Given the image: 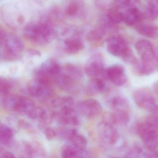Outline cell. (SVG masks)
Masks as SVG:
<instances>
[{
    "label": "cell",
    "mask_w": 158,
    "mask_h": 158,
    "mask_svg": "<svg viewBox=\"0 0 158 158\" xmlns=\"http://www.w3.org/2000/svg\"><path fill=\"white\" fill-rule=\"evenodd\" d=\"M0 48L1 60L11 61L21 58L24 49V45L18 36L7 33L1 28Z\"/></svg>",
    "instance_id": "cell-1"
},
{
    "label": "cell",
    "mask_w": 158,
    "mask_h": 158,
    "mask_svg": "<svg viewBox=\"0 0 158 158\" xmlns=\"http://www.w3.org/2000/svg\"><path fill=\"white\" fill-rule=\"evenodd\" d=\"M23 33L27 40L39 45L49 43L54 35L50 23L43 21L28 24L24 28Z\"/></svg>",
    "instance_id": "cell-2"
},
{
    "label": "cell",
    "mask_w": 158,
    "mask_h": 158,
    "mask_svg": "<svg viewBox=\"0 0 158 158\" xmlns=\"http://www.w3.org/2000/svg\"><path fill=\"white\" fill-rule=\"evenodd\" d=\"M2 104L3 108L8 111L27 115L35 106L32 100L16 94L8 95L4 97Z\"/></svg>",
    "instance_id": "cell-3"
},
{
    "label": "cell",
    "mask_w": 158,
    "mask_h": 158,
    "mask_svg": "<svg viewBox=\"0 0 158 158\" xmlns=\"http://www.w3.org/2000/svg\"><path fill=\"white\" fill-rule=\"evenodd\" d=\"M136 132L147 149L154 150L158 141V128L147 119L137 125Z\"/></svg>",
    "instance_id": "cell-4"
},
{
    "label": "cell",
    "mask_w": 158,
    "mask_h": 158,
    "mask_svg": "<svg viewBox=\"0 0 158 158\" xmlns=\"http://www.w3.org/2000/svg\"><path fill=\"white\" fill-rule=\"evenodd\" d=\"M133 97L135 103L140 109L152 114L158 113L157 101L148 89L145 88L137 89L134 92Z\"/></svg>",
    "instance_id": "cell-5"
},
{
    "label": "cell",
    "mask_w": 158,
    "mask_h": 158,
    "mask_svg": "<svg viewBox=\"0 0 158 158\" xmlns=\"http://www.w3.org/2000/svg\"><path fill=\"white\" fill-rule=\"evenodd\" d=\"M29 95L36 99L46 100L52 94L51 81L48 80L35 78L29 82L27 86Z\"/></svg>",
    "instance_id": "cell-6"
},
{
    "label": "cell",
    "mask_w": 158,
    "mask_h": 158,
    "mask_svg": "<svg viewBox=\"0 0 158 158\" xmlns=\"http://www.w3.org/2000/svg\"><path fill=\"white\" fill-rule=\"evenodd\" d=\"M97 134L102 143L108 146H113L117 143L120 135L113 124L102 121L97 127Z\"/></svg>",
    "instance_id": "cell-7"
},
{
    "label": "cell",
    "mask_w": 158,
    "mask_h": 158,
    "mask_svg": "<svg viewBox=\"0 0 158 158\" xmlns=\"http://www.w3.org/2000/svg\"><path fill=\"white\" fill-rule=\"evenodd\" d=\"M62 66L53 59H49L43 62L35 70L34 75L35 78L46 79L51 81L60 73Z\"/></svg>",
    "instance_id": "cell-8"
},
{
    "label": "cell",
    "mask_w": 158,
    "mask_h": 158,
    "mask_svg": "<svg viewBox=\"0 0 158 158\" xmlns=\"http://www.w3.org/2000/svg\"><path fill=\"white\" fill-rule=\"evenodd\" d=\"M85 72L89 77H104V60L100 53H95L88 59L85 65Z\"/></svg>",
    "instance_id": "cell-9"
},
{
    "label": "cell",
    "mask_w": 158,
    "mask_h": 158,
    "mask_svg": "<svg viewBox=\"0 0 158 158\" xmlns=\"http://www.w3.org/2000/svg\"><path fill=\"white\" fill-rule=\"evenodd\" d=\"M129 48L126 41L120 36H113L107 40V51L115 57L123 58Z\"/></svg>",
    "instance_id": "cell-10"
},
{
    "label": "cell",
    "mask_w": 158,
    "mask_h": 158,
    "mask_svg": "<svg viewBox=\"0 0 158 158\" xmlns=\"http://www.w3.org/2000/svg\"><path fill=\"white\" fill-rule=\"evenodd\" d=\"M104 76L106 79H109L115 85L122 86L127 81V77L125 70L122 65H112L104 70Z\"/></svg>",
    "instance_id": "cell-11"
},
{
    "label": "cell",
    "mask_w": 158,
    "mask_h": 158,
    "mask_svg": "<svg viewBox=\"0 0 158 158\" xmlns=\"http://www.w3.org/2000/svg\"><path fill=\"white\" fill-rule=\"evenodd\" d=\"M78 111L88 119H94L102 111V107L98 102L94 99L83 101L77 106Z\"/></svg>",
    "instance_id": "cell-12"
},
{
    "label": "cell",
    "mask_w": 158,
    "mask_h": 158,
    "mask_svg": "<svg viewBox=\"0 0 158 158\" xmlns=\"http://www.w3.org/2000/svg\"><path fill=\"white\" fill-rule=\"evenodd\" d=\"M55 119L63 125L77 126L80 124V120L75 109L55 112Z\"/></svg>",
    "instance_id": "cell-13"
},
{
    "label": "cell",
    "mask_w": 158,
    "mask_h": 158,
    "mask_svg": "<svg viewBox=\"0 0 158 158\" xmlns=\"http://www.w3.org/2000/svg\"><path fill=\"white\" fill-rule=\"evenodd\" d=\"M103 77H92L86 87V92L89 96H96L108 91L109 86Z\"/></svg>",
    "instance_id": "cell-14"
},
{
    "label": "cell",
    "mask_w": 158,
    "mask_h": 158,
    "mask_svg": "<svg viewBox=\"0 0 158 158\" xmlns=\"http://www.w3.org/2000/svg\"><path fill=\"white\" fill-rule=\"evenodd\" d=\"M135 48L141 60L145 62H155L154 59V47L148 40H140L135 44Z\"/></svg>",
    "instance_id": "cell-15"
},
{
    "label": "cell",
    "mask_w": 158,
    "mask_h": 158,
    "mask_svg": "<svg viewBox=\"0 0 158 158\" xmlns=\"http://www.w3.org/2000/svg\"><path fill=\"white\" fill-rule=\"evenodd\" d=\"M130 116L128 110H116L111 113L106 114L103 117V121L109 122L113 125L125 126L129 123Z\"/></svg>",
    "instance_id": "cell-16"
},
{
    "label": "cell",
    "mask_w": 158,
    "mask_h": 158,
    "mask_svg": "<svg viewBox=\"0 0 158 158\" xmlns=\"http://www.w3.org/2000/svg\"><path fill=\"white\" fill-rule=\"evenodd\" d=\"M56 85L62 90L68 91L75 86L77 81H78L73 75L65 72L62 68L61 71L54 79Z\"/></svg>",
    "instance_id": "cell-17"
},
{
    "label": "cell",
    "mask_w": 158,
    "mask_h": 158,
    "mask_svg": "<svg viewBox=\"0 0 158 158\" xmlns=\"http://www.w3.org/2000/svg\"><path fill=\"white\" fill-rule=\"evenodd\" d=\"M91 154L85 148H79L69 144L63 146L61 151L62 157L64 158H89Z\"/></svg>",
    "instance_id": "cell-18"
},
{
    "label": "cell",
    "mask_w": 158,
    "mask_h": 158,
    "mask_svg": "<svg viewBox=\"0 0 158 158\" xmlns=\"http://www.w3.org/2000/svg\"><path fill=\"white\" fill-rule=\"evenodd\" d=\"M107 105L113 110H126L129 109L128 101L124 97L118 93H115L110 95L107 98Z\"/></svg>",
    "instance_id": "cell-19"
},
{
    "label": "cell",
    "mask_w": 158,
    "mask_h": 158,
    "mask_svg": "<svg viewBox=\"0 0 158 158\" xmlns=\"http://www.w3.org/2000/svg\"><path fill=\"white\" fill-rule=\"evenodd\" d=\"M142 19V14L137 7L128 8L123 13V22L129 26L138 24Z\"/></svg>",
    "instance_id": "cell-20"
},
{
    "label": "cell",
    "mask_w": 158,
    "mask_h": 158,
    "mask_svg": "<svg viewBox=\"0 0 158 158\" xmlns=\"http://www.w3.org/2000/svg\"><path fill=\"white\" fill-rule=\"evenodd\" d=\"M64 50L70 54H75L80 52L85 48L83 42L77 38H68L64 42Z\"/></svg>",
    "instance_id": "cell-21"
},
{
    "label": "cell",
    "mask_w": 158,
    "mask_h": 158,
    "mask_svg": "<svg viewBox=\"0 0 158 158\" xmlns=\"http://www.w3.org/2000/svg\"><path fill=\"white\" fill-rule=\"evenodd\" d=\"M52 105L59 110L75 109L73 99L69 97H60L55 98L52 102Z\"/></svg>",
    "instance_id": "cell-22"
},
{
    "label": "cell",
    "mask_w": 158,
    "mask_h": 158,
    "mask_svg": "<svg viewBox=\"0 0 158 158\" xmlns=\"http://www.w3.org/2000/svg\"><path fill=\"white\" fill-rule=\"evenodd\" d=\"M137 31L146 37L152 39H158V26L153 25H140L138 26Z\"/></svg>",
    "instance_id": "cell-23"
},
{
    "label": "cell",
    "mask_w": 158,
    "mask_h": 158,
    "mask_svg": "<svg viewBox=\"0 0 158 158\" xmlns=\"http://www.w3.org/2000/svg\"><path fill=\"white\" fill-rule=\"evenodd\" d=\"M14 136L12 129L5 124L0 126V143L1 145L7 146L12 142Z\"/></svg>",
    "instance_id": "cell-24"
},
{
    "label": "cell",
    "mask_w": 158,
    "mask_h": 158,
    "mask_svg": "<svg viewBox=\"0 0 158 158\" xmlns=\"http://www.w3.org/2000/svg\"><path fill=\"white\" fill-rule=\"evenodd\" d=\"M106 19L112 24L120 23L123 22V13L115 8L109 9L106 14Z\"/></svg>",
    "instance_id": "cell-25"
},
{
    "label": "cell",
    "mask_w": 158,
    "mask_h": 158,
    "mask_svg": "<svg viewBox=\"0 0 158 158\" xmlns=\"http://www.w3.org/2000/svg\"><path fill=\"white\" fill-rule=\"evenodd\" d=\"M105 31L103 28H97L90 31L87 35V39L92 42H98L104 38Z\"/></svg>",
    "instance_id": "cell-26"
},
{
    "label": "cell",
    "mask_w": 158,
    "mask_h": 158,
    "mask_svg": "<svg viewBox=\"0 0 158 158\" xmlns=\"http://www.w3.org/2000/svg\"><path fill=\"white\" fill-rule=\"evenodd\" d=\"M126 157L139 158L147 157V152H144L141 147L137 145L132 146L126 153Z\"/></svg>",
    "instance_id": "cell-27"
},
{
    "label": "cell",
    "mask_w": 158,
    "mask_h": 158,
    "mask_svg": "<svg viewBox=\"0 0 158 158\" xmlns=\"http://www.w3.org/2000/svg\"><path fill=\"white\" fill-rule=\"evenodd\" d=\"M24 150L26 154L30 157L37 156L43 153L42 149L38 146H33L28 143H24Z\"/></svg>",
    "instance_id": "cell-28"
},
{
    "label": "cell",
    "mask_w": 158,
    "mask_h": 158,
    "mask_svg": "<svg viewBox=\"0 0 158 158\" xmlns=\"http://www.w3.org/2000/svg\"><path fill=\"white\" fill-rule=\"evenodd\" d=\"M81 9V4L76 0L71 2L67 5L65 13L68 16H74L76 15Z\"/></svg>",
    "instance_id": "cell-29"
},
{
    "label": "cell",
    "mask_w": 158,
    "mask_h": 158,
    "mask_svg": "<svg viewBox=\"0 0 158 158\" xmlns=\"http://www.w3.org/2000/svg\"><path fill=\"white\" fill-rule=\"evenodd\" d=\"M147 15L152 19L158 18V3L154 0H151L146 9Z\"/></svg>",
    "instance_id": "cell-30"
},
{
    "label": "cell",
    "mask_w": 158,
    "mask_h": 158,
    "mask_svg": "<svg viewBox=\"0 0 158 158\" xmlns=\"http://www.w3.org/2000/svg\"><path fill=\"white\" fill-rule=\"evenodd\" d=\"M12 85L11 83L5 78H1L0 79V94L2 97H6L9 95Z\"/></svg>",
    "instance_id": "cell-31"
},
{
    "label": "cell",
    "mask_w": 158,
    "mask_h": 158,
    "mask_svg": "<svg viewBox=\"0 0 158 158\" xmlns=\"http://www.w3.org/2000/svg\"><path fill=\"white\" fill-rule=\"evenodd\" d=\"M137 0H114V4L116 7L121 8H130L134 7Z\"/></svg>",
    "instance_id": "cell-32"
},
{
    "label": "cell",
    "mask_w": 158,
    "mask_h": 158,
    "mask_svg": "<svg viewBox=\"0 0 158 158\" xmlns=\"http://www.w3.org/2000/svg\"><path fill=\"white\" fill-rule=\"evenodd\" d=\"M57 132L51 127H48L45 130V135L48 140H52L56 137Z\"/></svg>",
    "instance_id": "cell-33"
},
{
    "label": "cell",
    "mask_w": 158,
    "mask_h": 158,
    "mask_svg": "<svg viewBox=\"0 0 158 158\" xmlns=\"http://www.w3.org/2000/svg\"><path fill=\"white\" fill-rule=\"evenodd\" d=\"M15 156L12 152L8 151H5L2 148L0 150V158H15Z\"/></svg>",
    "instance_id": "cell-34"
},
{
    "label": "cell",
    "mask_w": 158,
    "mask_h": 158,
    "mask_svg": "<svg viewBox=\"0 0 158 158\" xmlns=\"http://www.w3.org/2000/svg\"><path fill=\"white\" fill-rule=\"evenodd\" d=\"M154 59L157 68H158V44L154 47Z\"/></svg>",
    "instance_id": "cell-35"
},
{
    "label": "cell",
    "mask_w": 158,
    "mask_h": 158,
    "mask_svg": "<svg viewBox=\"0 0 158 158\" xmlns=\"http://www.w3.org/2000/svg\"><path fill=\"white\" fill-rule=\"evenodd\" d=\"M150 157H152V158H158V141L157 143V146L155 148L154 150L152 151H151L149 153Z\"/></svg>",
    "instance_id": "cell-36"
},
{
    "label": "cell",
    "mask_w": 158,
    "mask_h": 158,
    "mask_svg": "<svg viewBox=\"0 0 158 158\" xmlns=\"http://www.w3.org/2000/svg\"><path fill=\"white\" fill-rule=\"evenodd\" d=\"M153 89L154 91L158 94V82L153 84Z\"/></svg>",
    "instance_id": "cell-37"
},
{
    "label": "cell",
    "mask_w": 158,
    "mask_h": 158,
    "mask_svg": "<svg viewBox=\"0 0 158 158\" xmlns=\"http://www.w3.org/2000/svg\"><path fill=\"white\" fill-rule=\"evenodd\" d=\"M154 1L158 3V0H154Z\"/></svg>",
    "instance_id": "cell-38"
}]
</instances>
